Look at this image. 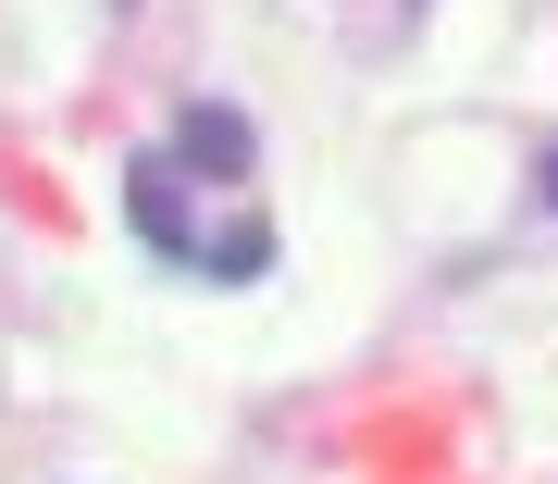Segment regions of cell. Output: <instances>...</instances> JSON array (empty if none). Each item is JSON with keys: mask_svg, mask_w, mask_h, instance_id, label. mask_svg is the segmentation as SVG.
<instances>
[{"mask_svg": "<svg viewBox=\"0 0 558 484\" xmlns=\"http://www.w3.org/2000/svg\"><path fill=\"white\" fill-rule=\"evenodd\" d=\"M124 199H137V237L161 249V262H199V199H186V161H137V174H124Z\"/></svg>", "mask_w": 558, "mask_h": 484, "instance_id": "1", "label": "cell"}, {"mask_svg": "<svg viewBox=\"0 0 558 484\" xmlns=\"http://www.w3.org/2000/svg\"><path fill=\"white\" fill-rule=\"evenodd\" d=\"M174 161H186V174H248L260 137H248L236 100H186V112H174Z\"/></svg>", "mask_w": 558, "mask_h": 484, "instance_id": "2", "label": "cell"}, {"mask_svg": "<svg viewBox=\"0 0 558 484\" xmlns=\"http://www.w3.org/2000/svg\"><path fill=\"white\" fill-rule=\"evenodd\" d=\"M199 274H223V286L274 274V223H223V237H199Z\"/></svg>", "mask_w": 558, "mask_h": 484, "instance_id": "3", "label": "cell"}, {"mask_svg": "<svg viewBox=\"0 0 558 484\" xmlns=\"http://www.w3.org/2000/svg\"><path fill=\"white\" fill-rule=\"evenodd\" d=\"M534 199H546V211H558V149H546V161H534Z\"/></svg>", "mask_w": 558, "mask_h": 484, "instance_id": "4", "label": "cell"}]
</instances>
